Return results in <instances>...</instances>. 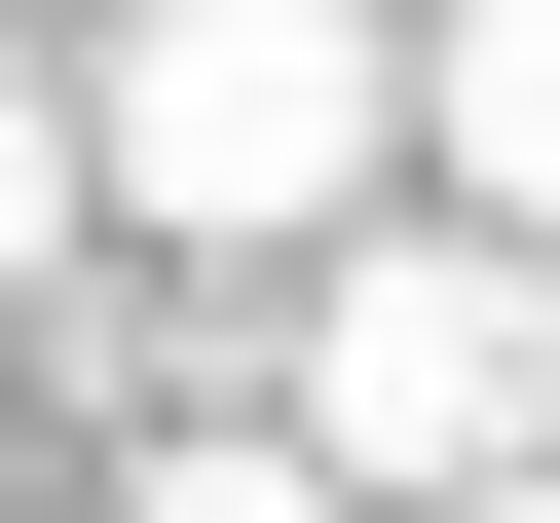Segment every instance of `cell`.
<instances>
[{
    "instance_id": "obj_1",
    "label": "cell",
    "mask_w": 560,
    "mask_h": 523,
    "mask_svg": "<svg viewBox=\"0 0 560 523\" xmlns=\"http://www.w3.org/2000/svg\"><path fill=\"white\" fill-rule=\"evenodd\" d=\"M113 224H187V262H337L374 224V150H411V38L374 0H113Z\"/></svg>"
},
{
    "instance_id": "obj_2",
    "label": "cell",
    "mask_w": 560,
    "mask_h": 523,
    "mask_svg": "<svg viewBox=\"0 0 560 523\" xmlns=\"http://www.w3.org/2000/svg\"><path fill=\"white\" fill-rule=\"evenodd\" d=\"M261 411H300L374 523H411V486H523V449H560V262H523L486 187H448V224H337V262H300V374H261Z\"/></svg>"
},
{
    "instance_id": "obj_3",
    "label": "cell",
    "mask_w": 560,
    "mask_h": 523,
    "mask_svg": "<svg viewBox=\"0 0 560 523\" xmlns=\"http://www.w3.org/2000/svg\"><path fill=\"white\" fill-rule=\"evenodd\" d=\"M411 150H448V187L560 262V0H448V38H411Z\"/></svg>"
},
{
    "instance_id": "obj_4",
    "label": "cell",
    "mask_w": 560,
    "mask_h": 523,
    "mask_svg": "<svg viewBox=\"0 0 560 523\" xmlns=\"http://www.w3.org/2000/svg\"><path fill=\"white\" fill-rule=\"evenodd\" d=\"M113 523H374V486H337L300 411H187V449H113Z\"/></svg>"
},
{
    "instance_id": "obj_5",
    "label": "cell",
    "mask_w": 560,
    "mask_h": 523,
    "mask_svg": "<svg viewBox=\"0 0 560 523\" xmlns=\"http://www.w3.org/2000/svg\"><path fill=\"white\" fill-rule=\"evenodd\" d=\"M75 224H113V113H75V75H0V300H38Z\"/></svg>"
},
{
    "instance_id": "obj_6",
    "label": "cell",
    "mask_w": 560,
    "mask_h": 523,
    "mask_svg": "<svg viewBox=\"0 0 560 523\" xmlns=\"http://www.w3.org/2000/svg\"><path fill=\"white\" fill-rule=\"evenodd\" d=\"M411 523H560V449H523V486H411Z\"/></svg>"
}]
</instances>
